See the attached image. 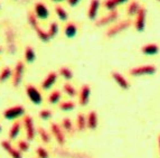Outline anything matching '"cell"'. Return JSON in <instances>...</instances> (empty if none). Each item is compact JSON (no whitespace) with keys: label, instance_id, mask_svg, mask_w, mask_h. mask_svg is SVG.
Instances as JSON below:
<instances>
[{"label":"cell","instance_id":"1","mask_svg":"<svg viewBox=\"0 0 160 158\" xmlns=\"http://www.w3.org/2000/svg\"><path fill=\"white\" fill-rule=\"evenodd\" d=\"M131 26H132V20H130V19L118 22V23H115L114 25H112V26L107 30L105 36H107L108 38H113L114 36L119 35V34H121L122 32H124V30H127L128 28H130Z\"/></svg>","mask_w":160,"mask_h":158},{"label":"cell","instance_id":"2","mask_svg":"<svg viewBox=\"0 0 160 158\" xmlns=\"http://www.w3.org/2000/svg\"><path fill=\"white\" fill-rule=\"evenodd\" d=\"M118 19H119V11L117 9L114 10H111L105 15V16L101 17L100 19H98L94 25L96 27H105L108 25H112L114 24V22H117Z\"/></svg>","mask_w":160,"mask_h":158},{"label":"cell","instance_id":"3","mask_svg":"<svg viewBox=\"0 0 160 158\" xmlns=\"http://www.w3.org/2000/svg\"><path fill=\"white\" fill-rule=\"evenodd\" d=\"M157 72L155 65H141L131 69L130 74L132 76H143V75H153Z\"/></svg>","mask_w":160,"mask_h":158},{"label":"cell","instance_id":"4","mask_svg":"<svg viewBox=\"0 0 160 158\" xmlns=\"http://www.w3.org/2000/svg\"><path fill=\"white\" fill-rule=\"evenodd\" d=\"M25 115V108L22 105H15V107H11L6 109L3 111V117H5L7 120H16V119L20 118Z\"/></svg>","mask_w":160,"mask_h":158},{"label":"cell","instance_id":"5","mask_svg":"<svg viewBox=\"0 0 160 158\" xmlns=\"http://www.w3.org/2000/svg\"><path fill=\"white\" fill-rule=\"evenodd\" d=\"M26 93H27V97L30 101L36 105H39L42 102H43V95L42 93L39 92L36 86L32 85V84H28L26 86Z\"/></svg>","mask_w":160,"mask_h":158},{"label":"cell","instance_id":"6","mask_svg":"<svg viewBox=\"0 0 160 158\" xmlns=\"http://www.w3.org/2000/svg\"><path fill=\"white\" fill-rule=\"evenodd\" d=\"M146 20H147V9L144 7H141L136 15V20H134V28L137 32H143L146 28Z\"/></svg>","mask_w":160,"mask_h":158},{"label":"cell","instance_id":"7","mask_svg":"<svg viewBox=\"0 0 160 158\" xmlns=\"http://www.w3.org/2000/svg\"><path fill=\"white\" fill-rule=\"evenodd\" d=\"M22 125L25 127V130H26V137L27 140H34L35 136H36V128H35L34 120L30 115H26L22 121Z\"/></svg>","mask_w":160,"mask_h":158},{"label":"cell","instance_id":"8","mask_svg":"<svg viewBox=\"0 0 160 158\" xmlns=\"http://www.w3.org/2000/svg\"><path fill=\"white\" fill-rule=\"evenodd\" d=\"M25 73V64L22 62H18L15 66V70L12 72V84L13 86H19L22 83V78Z\"/></svg>","mask_w":160,"mask_h":158},{"label":"cell","instance_id":"9","mask_svg":"<svg viewBox=\"0 0 160 158\" xmlns=\"http://www.w3.org/2000/svg\"><path fill=\"white\" fill-rule=\"evenodd\" d=\"M34 13L36 15V17H37L38 19H40V20H46V19L49 17V10H48L47 6L44 3H40V1L36 3V5H35Z\"/></svg>","mask_w":160,"mask_h":158},{"label":"cell","instance_id":"10","mask_svg":"<svg viewBox=\"0 0 160 158\" xmlns=\"http://www.w3.org/2000/svg\"><path fill=\"white\" fill-rule=\"evenodd\" d=\"M51 130H52V134H53L54 138L56 139V141L58 142L59 145L63 146L65 145V136H64V132L63 130L61 129V126L57 125V123H52L51 125Z\"/></svg>","mask_w":160,"mask_h":158},{"label":"cell","instance_id":"11","mask_svg":"<svg viewBox=\"0 0 160 158\" xmlns=\"http://www.w3.org/2000/svg\"><path fill=\"white\" fill-rule=\"evenodd\" d=\"M1 147L11 156V158H22V151L18 149V148H15L12 145L10 144V141L8 140H3L1 141Z\"/></svg>","mask_w":160,"mask_h":158},{"label":"cell","instance_id":"12","mask_svg":"<svg viewBox=\"0 0 160 158\" xmlns=\"http://www.w3.org/2000/svg\"><path fill=\"white\" fill-rule=\"evenodd\" d=\"M100 5H101V1L100 0H91L90 6H88V18L90 20H95L98 13H99Z\"/></svg>","mask_w":160,"mask_h":158},{"label":"cell","instance_id":"13","mask_svg":"<svg viewBox=\"0 0 160 158\" xmlns=\"http://www.w3.org/2000/svg\"><path fill=\"white\" fill-rule=\"evenodd\" d=\"M90 97H91V88L88 84H84V85L81 88L80 90V104L82 107L86 105L90 101Z\"/></svg>","mask_w":160,"mask_h":158},{"label":"cell","instance_id":"14","mask_svg":"<svg viewBox=\"0 0 160 158\" xmlns=\"http://www.w3.org/2000/svg\"><path fill=\"white\" fill-rule=\"evenodd\" d=\"M57 76H58V75H57V73H55V72L48 73L47 76L45 78V80H44L43 82H42V84H40V85H42V89L45 90V91L52 89V86L56 83Z\"/></svg>","mask_w":160,"mask_h":158},{"label":"cell","instance_id":"15","mask_svg":"<svg viewBox=\"0 0 160 158\" xmlns=\"http://www.w3.org/2000/svg\"><path fill=\"white\" fill-rule=\"evenodd\" d=\"M111 75H112L113 80L115 81V83L120 86L121 89H123V90H129V88H130V84H129L128 80H127V79L124 78L121 73L112 72V73H111Z\"/></svg>","mask_w":160,"mask_h":158},{"label":"cell","instance_id":"16","mask_svg":"<svg viewBox=\"0 0 160 158\" xmlns=\"http://www.w3.org/2000/svg\"><path fill=\"white\" fill-rule=\"evenodd\" d=\"M159 52H160V47L155 43L146 44V45L141 47V53L144 54V55H149V56L157 55Z\"/></svg>","mask_w":160,"mask_h":158},{"label":"cell","instance_id":"17","mask_svg":"<svg viewBox=\"0 0 160 158\" xmlns=\"http://www.w3.org/2000/svg\"><path fill=\"white\" fill-rule=\"evenodd\" d=\"M128 1L129 0H105L103 3V6L107 10L111 11V10L117 9L119 6L123 5V3H127Z\"/></svg>","mask_w":160,"mask_h":158},{"label":"cell","instance_id":"18","mask_svg":"<svg viewBox=\"0 0 160 158\" xmlns=\"http://www.w3.org/2000/svg\"><path fill=\"white\" fill-rule=\"evenodd\" d=\"M86 121H88V128L94 130L96 129L98 125H99V118H98V113L95 111H91L86 117Z\"/></svg>","mask_w":160,"mask_h":158},{"label":"cell","instance_id":"19","mask_svg":"<svg viewBox=\"0 0 160 158\" xmlns=\"http://www.w3.org/2000/svg\"><path fill=\"white\" fill-rule=\"evenodd\" d=\"M78 25L75 24V23H68V24L66 25V27H65V36H66L67 38H74L75 36L78 35Z\"/></svg>","mask_w":160,"mask_h":158},{"label":"cell","instance_id":"20","mask_svg":"<svg viewBox=\"0 0 160 158\" xmlns=\"http://www.w3.org/2000/svg\"><path fill=\"white\" fill-rule=\"evenodd\" d=\"M24 56H25V61L27 63L35 62V59H36V53H35V49L32 48V46H27L26 49H25Z\"/></svg>","mask_w":160,"mask_h":158},{"label":"cell","instance_id":"21","mask_svg":"<svg viewBox=\"0 0 160 158\" xmlns=\"http://www.w3.org/2000/svg\"><path fill=\"white\" fill-rule=\"evenodd\" d=\"M88 127V121H86V117L82 113L78 115L76 118V128L78 131H84L85 128Z\"/></svg>","mask_w":160,"mask_h":158},{"label":"cell","instance_id":"22","mask_svg":"<svg viewBox=\"0 0 160 158\" xmlns=\"http://www.w3.org/2000/svg\"><path fill=\"white\" fill-rule=\"evenodd\" d=\"M20 129H22V123L16 121V122L11 126L10 130H9V138H10L11 140L16 139L17 137H18L19 132H20Z\"/></svg>","mask_w":160,"mask_h":158},{"label":"cell","instance_id":"23","mask_svg":"<svg viewBox=\"0 0 160 158\" xmlns=\"http://www.w3.org/2000/svg\"><path fill=\"white\" fill-rule=\"evenodd\" d=\"M35 32H36V35H37V37L39 38V39L42 40L43 43H48V42H49V40L52 39L51 36L48 35V32H47V30L42 29V28H40L39 26H38L37 28L35 29Z\"/></svg>","mask_w":160,"mask_h":158},{"label":"cell","instance_id":"24","mask_svg":"<svg viewBox=\"0 0 160 158\" xmlns=\"http://www.w3.org/2000/svg\"><path fill=\"white\" fill-rule=\"evenodd\" d=\"M140 8H141V6H140V3H139L137 0L131 1V3H129V6H128V9H127V11H128V15H129V16H136Z\"/></svg>","mask_w":160,"mask_h":158},{"label":"cell","instance_id":"25","mask_svg":"<svg viewBox=\"0 0 160 158\" xmlns=\"http://www.w3.org/2000/svg\"><path fill=\"white\" fill-rule=\"evenodd\" d=\"M55 13H56L57 18H58L61 22H67V20H68V13H67L62 6H57L56 8H55Z\"/></svg>","mask_w":160,"mask_h":158},{"label":"cell","instance_id":"26","mask_svg":"<svg viewBox=\"0 0 160 158\" xmlns=\"http://www.w3.org/2000/svg\"><path fill=\"white\" fill-rule=\"evenodd\" d=\"M37 132L38 135H39L40 139H42V141L44 142V144H49L51 142V135H49V132L46 130V129L44 128H38L37 129Z\"/></svg>","mask_w":160,"mask_h":158},{"label":"cell","instance_id":"27","mask_svg":"<svg viewBox=\"0 0 160 158\" xmlns=\"http://www.w3.org/2000/svg\"><path fill=\"white\" fill-rule=\"evenodd\" d=\"M27 19H28V23H29L30 27H32V29H36L38 26H39V22H38V18L36 17V15H35L32 11H29L28 13V16H27Z\"/></svg>","mask_w":160,"mask_h":158},{"label":"cell","instance_id":"28","mask_svg":"<svg viewBox=\"0 0 160 158\" xmlns=\"http://www.w3.org/2000/svg\"><path fill=\"white\" fill-rule=\"evenodd\" d=\"M10 78H12V70L9 66H7L0 73V82H6Z\"/></svg>","mask_w":160,"mask_h":158},{"label":"cell","instance_id":"29","mask_svg":"<svg viewBox=\"0 0 160 158\" xmlns=\"http://www.w3.org/2000/svg\"><path fill=\"white\" fill-rule=\"evenodd\" d=\"M56 153L58 154L59 156H63V157L67 156V157H69V158H90L88 156H86V155H80V154H72V153H68V151H64V150H61V149H57Z\"/></svg>","mask_w":160,"mask_h":158},{"label":"cell","instance_id":"30","mask_svg":"<svg viewBox=\"0 0 160 158\" xmlns=\"http://www.w3.org/2000/svg\"><path fill=\"white\" fill-rule=\"evenodd\" d=\"M62 99V93L59 91H53L49 97H48V102L51 104H56L57 102H59V100Z\"/></svg>","mask_w":160,"mask_h":158},{"label":"cell","instance_id":"31","mask_svg":"<svg viewBox=\"0 0 160 158\" xmlns=\"http://www.w3.org/2000/svg\"><path fill=\"white\" fill-rule=\"evenodd\" d=\"M48 35L51 36V38H54L55 36L58 34V32H59V27H58V24L57 23H51L49 24V27H48Z\"/></svg>","mask_w":160,"mask_h":158},{"label":"cell","instance_id":"32","mask_svg":"<svg viewBox=\"0 0 160 158\" xmlns=\"http://www.w3.org/2000/svg\"><path fill=\"white\" fill-rule=\"evenodd\" d=\"M63 90H64V92L68 95V97H72V98L75 97L76 93H78L76 89H75L71 83H65L64 86H63Z\"/></svg>","mask_w":160,"mask_h":158},{"label":"cell","instance_id":"33","mask_svg":"<svg viewBox=\"0 0 160 158\" xmlns=\"http://www.w3.org/2000/svg\"><path fill=\"white\" fill-rule=\"evenodd\" d=\"M59 75L63 79H65V80H72L73 79V72L66 66L59 69Z\"/></svg>","mask_w":160,"mask_h":158},{"label":"cell","instance_id":"34","mask_svg":"<svg viewBox=\"0 0 160 158\" xmlns=\"http://www.w3.org/2000/svg\"><path fill=\"white\" fill-rule=\"evenodd\" d=\"M59 109L65 111V112H69V111H73L75 109V103L73 101H65L61 103Z\"/></svg>","mask_w":160,"mask_h":158},{"label":"cell","instance_id":"35","mask_svg":"<svg viewBox=\"0 0 160 158\" xmlns=\"http://www.w3.org/2000/svg\"><path fill=\"white\" fill-rule=\"evenodd\" d=\"M62 127H63L67 132H69V134H73V132H74V127H73V123H72V121H71V119L69 118L63 119Z\"/></svg>","mask_w":160,"mask_h":158},{"label":"cell","instance_id":"36","mask_svg":"<svg viewBox=\"0 0 160 158\" xmlns=\"http://www.w3.org/2000/svg\"><path fill=\"white\" fill-rule=\"evenodd\" d=\"M52 117H53V112H52L51 110H48V109L40 110L39 118L42 119V120H49Z\"/></svg>","mask_w":160,"mask_h":158},{"label":"cell","instance_id":"37","mask_svg":"<svg viewBox=\"0 0 160 158\" xmlns=\"http://www.w3.org/2000/svg\"><path fill=\"white\" fill-rule=\"evenodd\" d=\"M36 154H37L38 158H49V154L44 147H38L36 150Z\"/></svg>","mask_w":160,"mask_h":158},{"label":"cell","instance_id":"38","mask_svg":"<svg viewBox=\"0 0 160 158\" xmlns=\"http://www.w3.org/2000/svg\"><path fill=\"white\" fill-rule=\"evenodd\" d=\"M18 149L20 150L22 153L27 151V150L29 149V144H28V141H26V140H20V141L18 142Z\"/></svg>","mask_w":160,"mask_h":158},{"label":"cell","instance_id":"39","mask_svg":"<svg viewBox=\"0 0 160 158\" xmlns=\"http://www.w3.org/2000/svg\"><path fill=\"white\" fill-rule=\"evenodd\" d=\"M67 3H68V5L71 7H75V6H78L81 3V0H67Z\"/></svg>","mask_w":160,"mask_h":158},{"label":"cell","instance_id":"40","mask_svg":"<svg viewBox=\"0 0 160 158\" xmlns=\"http://www.w3.org/2000/svg\"><path fill=\"white\" fill-rule=\"evenodd\" d=\"M52 1H53V3H63V1H66V0H52Z\"/></svg>","mask_w":160,"mask_h":158},{"label":"cell","instance_id":"41","mask_svg":"<svg viewBox=\"0 0 160 158\" xmlns=\"http://www.w3.org/2000/svg\"><path fill=\"white\" fill-rule=\"evenodd\" d=\"M158 142H159V150H160V136H159V139H158Z\"/></svg>","mask_w":160,"mask_h":158},{"label":"cell","instance_id":"42","mask_svg":"<svg viewBox=\"0 0 160 158\" xmlns=\"http://www.w3.org/2000/svg\"><path fill=\"white\" fill-rule=\"evenodd\" d=\"M1 51H2V49H1V47H0V53H1Z\"/></svg>","mask_w":160,"mask_h":158},{"label":"cell","instance_id":"43","mask_svg":"<svg viewBox=\"0 0 160 158\" xmlns=\"http://www.w3.org/2000/svg\"><path fill=\"white\" fill-rule=\"evenodd\" d=\"M0 132H1V126H0Z\"/></svg>","mask_w":160,"mask_h":158},{"label":"cell","instance_id":"44","mask_svg":"<svg viewBox=\"0 0 160 158\" xmlns=\"http://www.w3.org/2000/svg\"><path fill=\"white\" fill-rule=\"evenodd\" d=\"M158 1H159V3H160V0H158Z\"/></svg>","mask_w":160,"mask_h":158},{"label":"cell","instance_id":"45","mask_svg":"<svg viewBox=\"0 0 160 158\" xmlns=\"http://www.w3.org/2000/svg\"><path fill=\"white\" fill-rule=\"evenodd\" d=\"M0 7H1V6H0Z\"/></svg>","mask_w":160,"mask_h":158}]
</instances>
